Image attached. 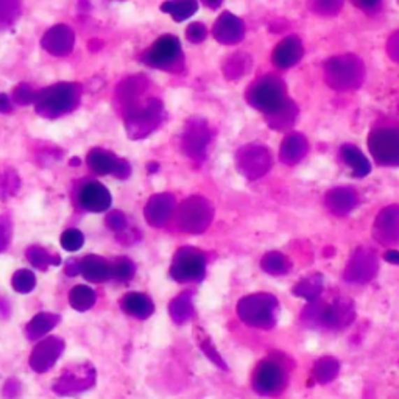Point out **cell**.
Wrapping results in <instances>:
<instances>
[{
  "instance_id": "7a4b0ae2",
  "label": "cell",
  "mask_w": 399,
  "mask_h": 399,
  "mask_svg": "<svg viewBox=\"0 0 399 399\" xmlns=\"http://www.w3.org/2000/svg\"><path fill=\"white\" fill-rule=\"evenodd\" d=\"M214 31L217 39L225 41V43H234V41H238L242 35L243 25L238 17L231 16L229 13H225V15L217 20Z\"/></svg>"
},
{
  "instance_id": "6da1fadb",
  "label": "cell",
  "mask_w": 399,
  "mask_h": 399,
  "mask_svg": "<svg viewBox=\"0 0 399 399\" xmlns=\"http://www.w3.org/2000/svg\"><path fill=\"white\" fill-rule=\"evenodd\" d=\"M180 55V43L177 38L173 36H164L158 41V44L153 47L150 53L153 64L164 66L168 64Z\"/></svg>"
},
{
  "instance_id": "277c9868",
  "label": "cell",
  "mask_w": 399,
  "mask_h": 399,
  "mask_svg": "<svg viewBox=\"0 0 399 399\" xmlns=\"http://www.w3.org/2000/svg\"><path fill=\"white\" fill-rule=\"evenodd\" d=\"M197 8V0H171V2L162 5V10L171 13L177 20H184L189 16H192Z\"/></svg>"
},
{
  "instance_id": "52a82bcc",
  "label": "cell",
  "mask_w": 399,
  "mask_h": 399,
  "mask_svg": "<svg viewBox=\"0 0 399 399\" xmlns=\"http://www.w3.org/2000/svg\"><path fill=\"white\" fill-rule=\"evenodd\" d=\"M189 33V36H191V39H195V41H200L203 36H205V29H203L201 24H194L191 29L187 30Z\"/></svg>"
},
{
  "instance_id": "5b68a950",
  "label": "cell",
  "mask_w": 399,
  "mask_h": 399,
  "mask_svg": "<svg viewBox=\"0 0 399 399\" xmlns=\"http://www.w3.org/2000/svg\"><path fill=\"white\" fill-rule=\"evenodd\" d=\"M280 89L278 86H275L273 83H263L256 89V100L259 101L261 105L267 106L268 110L276 108L280 105Z\"/></svg>"
},
{
  "instance_id": "9c48e42d",
  "label": "cell",
  "mask_w": 399,
  "mask_h": 399,
  "mask_svg": "<svg viewBox=\"0 0 399 399\" xmlns=\"http://www.w3.org/2000/svg\"><path fill=\"white\" fill-rule=\"evenodd\" d=\"M205 3L208 6H211V8H215V6H219L222 3V0H205Z\"/></svg>"
},
{
  "instance_id": "ba28073f",
  "label": "cell",
  "mask_w": 399,
  "mask_h": 399,
  "mask_svg": "<svg viewBox=\"0 0 399 399\" xmlns=\"http://www.w3.org/2000/svg\"><path fill=\"white\" fill-rule=\"evenodd\" d=\"M354 3L357 6H361L363 10H371L375 8V6L379 3V0H354Z\"/></svg>"
},
{
  "instance_id": "3957f363",
  "label": "cell",
  "mask_w": 399,
  "mask_h": 399,
  "mask_svg": "<svg viewBox=\"0 0 399 399\" xmlns=\"http://www.w3.org/2000/svg\"><path fill=\"white\" fill-rule=\"evenodd\" d=\"M301 55V45L296 39L290 38L287 41H284V43L278 47V50H276V55L275 59L278 61L280 66H290L293 64L296 59L300 58Z\"/></svg>"
},
{
  "instance_id": "8992f818",
  "label": "cell",
  "mask_w": 399,
  "mask_h": 399,
  "mask_svg": "<svg viewBox=\"0 0 399 399\" xmlns=\"http://www.w3.org/2000/svg\"><path fill=\"white\" fill-rule=\"evenodd\" d=\"M315 2L324 13H335L342 5V0H315Z\"/></svg>"
}]
</instances>
